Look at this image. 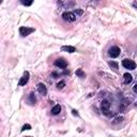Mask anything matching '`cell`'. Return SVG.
<instances>
[{"mask_svg":"<svg viewBox=\"0 0 137 137\" xmlns=\"http://www.w3.org/2000/svg\"><path fill=\"white\" fill-rule=\"evenodd\" d=\"M122 66L127 70H135L136 69V63L133 60H130V59H124L122 61Z\"/></svg>","mask_w":137,"mask_h":137,"instance_id":"1","label":"cell"},{"mask_svg":"<svg viewBox=\"0 0 137 137\" xmlns=\"http://www.w3.org/2000/svg\"><path fill=\"white\" fill-rule=\"evenodd\" d=\"M121 53V49L118 46H112L111 48H109L108 50V55H109L111 58H117V57L120 55Z\"/></svg>","mask_w":137,"mask_h":137,"instance_id":"2","label":"cell"},{"mask_svg":"<svg viewBox=\"0 0 137 137\" xmlns=\"http://www.w3.org/2000/svg\"><path fill=\"white\" fill-rule=\"evenodd\" d=\"M109 107H110V103L108 102L107 100L102 101V104H101V109H102L104 115H109Z\"/></svg>","mask_w":137,"mask_h":137,"instance_id":"3","label":"cell"},{"mask_svg":"<svg viewBox=\"0 0 137 137\" xmlns=\"http://www.w3.org/2000/svg\"><path fill=\"white\" fill-rule=\"evenodd\" d=\"M62 18L67 21H74L76 19V16L73 12H64L62 14Z\"/></svg>","mask_w":137,"mask_h":137,"instance_id":"4","label":"cell"},{"mask_svg":"<svg viewBox=\"0 0 137 137\" xmlns=\"http://www.w3.org/2000/svg\"><path fill=\"white\" fill-rule=\"evenodd\" d=\"M33 31H34L33 28H28V27H20L19 28V33L23 35V37H27V35H29Z\"/></svg>","mask_w":137,"mask_h":137,"instance_id":"5","label":"cell"},{"mask_svg":"<svg viewBox=\"0 0 137 137\" xmlns=\"http://www.w3.org/2000/svg\"><path fill=\"white\" fill-rule=\"evenodd\" d=\"M55 66L57 68H60V69H66L68 67V62L64 60L63 58H58L55 61Z\"/></svg>","mask_w":137,"mask_h":137,"instance_id":"6","label":"cell"},{"mask_svg":"<svg viewBox=\"0 0 137 137\" xmlns=\"http://www.w3.org/2000/svg\"><path fill=\"white\" fill-rule=\"evenodd\" d=\"M29 77H30L29 72H25L24 75H23V77L20 78V80H19V83H18V86H25V85L28 83V80H29Z\"/></svg>","mask_w":137,"mask_h":137,"instance_id":"7","label":"cell"},{"mask_svg":"<svg viewBox=\"0 0 137 137\" xmlns=\"http://www.w3.org/2000/svg\"><path fill=\"white\" fill-rule=\"evenodd\" d=\"M38 91H39L40 94H42V95H46L47 94V88H46V86L44 84H42V83H40L38 85Z\"/></svg>","mask_w":137,"mask_h":137,"instance_id":"8","label":"cell"},{"mask_svg":"<svg viewBox=\"0 0 137 137\" xmlns=\"http://www.w3.org/2000/svg\"><path fill=\"white\" fill-rule=\"evenodd\" d=\"M61 50H62V52H67V53L72 54V53L76 52V48L74 46H62L61 47Z\"/></svg>","mask_w":137,"mask_h":137,"instance_id":"9","label":"cell"},{"mask_svg":"<svg viewBox=\"0 0 137 137\" xmlns=\"http://www.w3.org/2000/svg\"><path fill=\"white\" fill-rule=\"evenodd\" d=\"M123 77H124V84H126V85L131 84L132 80H133V76H132L131 74H128V73H125V74L123 75Z\"/></svg>","mask_w":137,"mask_h":137,"instance_id":"10","label":"cell"},{"mask_svg":"<svg viewBox=\"0 0 137 137\" xmlns=\"http://www.w3.org/2000/svg\"><path fill=\"white\" fill-rule=\"evenodd\" d=\"M60 111H61V106L60 105H55L52 108V114L53 115H58V114H60Z\"/></svg>","mask_w":137,"mask_h":137,"instance_id":"11","label":"cell"},{"mask_svg":"<svg viewBox=\"0 0 137 137\" xmlns=\"http://www.w3.org/2000/svg\"><path fill=\"white\" fill-rule=\"evenodd\" d=\"M76 75H77L78 77H80V78H84V77H86L85 72H84L82 69H78V70L76 71Z\"/></svg>","mask_w":137,"mask_h":137,"instance_id":"12","label":"cell"},{"mask_svg":"<svg viewBox=\"0 0 137 137\" xmlns=\"http://www.w3.org/2000/svg\"><path fill=\"white\" fill-rule=\"evenodd\" d=\"M29 99H30V102L31 103H35V102H37V98H35L33 92H31L30 94H29Z\"/></svg>","mask_w":137,"mask_h":137,"instance_id":"13","label":"cell"},{"mask_svg":"<svg viewBox=\"0 0 137 137\" xmlns=\"http://www.w3.org/2000/svg\"><path fill=\"white\" fill-rule=\"evenodd\" d=\"M108 64H109V67L114 68L115 70H117V69H118V63H117V62H115V61H110V62H108Z\"/></svg>","mask_w":137,"mask_h":137,"instance_id":"14","label":"cell"},{"mask_svg":"<svg viewBox=\"0 0 137 137\" xmlns=\"http://www.w3.org/2000/svg\"><path fill=\"white\" fill-rule=\"evenodd\" d=\"M64 85H66V83H64V82H60V83L57 84V88H58V89H62L64 87Z\"/></svg>","mask_w":137,"mask_h":137,"instance_id":"15","label":"cell"},{"mask_svg":"<svg viewBox=\"0 0 137 137\" xmlns=\"http://www.w3.org/2000/svg\"><path fill=\"white\" fill-rule=\"evenodd\" d=\"M25 130H31V125L30 124H25L21 128V131H25Z\"/></svg>","mask_w":137,"mask_h":137,"instance_id":"16","label":"cell"},{"mask_svg":"<svg viewBox=\"0 0 137 137\" xmlns=\"http://www.w3.org/2000/svg\"><path fill=\"white\" fill-rule=\"evenodd\" d=\"M21 3H23L24 5H28V6H29V5L32 4V1H21Z\"/></svg>","mask_w":137,"mask_h":137,"instance_id":"17","label":"cell"},{"mask_svg":"<svg viewBox=\"0 0 137 137\" xmlns=\"http://www.w3.org/2000/svg\"><path fill=\"white\" fill-rule=\"evenodd\" d=\"M53 76H54V78H57V76H58V74H57L56 72H54V73H53Z\"/></svg>","mask_w":137,"mask_h":137,"instance_id":"18","label":"cell"},{"mask_svg":"<svg viewBox=\"0 0 137 137\" xmlns=\"http://www.w3.org/2000/svg\"><path fill=\"white\" fill-rule=\"evenodd\" d=\"M136 86H137V85H135V86H134V87H133V91H134L135 93H136Z\"/></svg>","mask_w":137,"mask_h":137,"instance_id":"19","label":"cell"},{"mask_svg":"<svg viewBox=\"0 0 137 137\" xmlns=\"http://www.w3.org/2000/svg\"><path fill=\"white\" fill-rule=\"evenodd\" d=\"M72 111H73V115H75V116H76V115H78V114L76 112V110H72Z\"/></svg>","mask_w":137,"mask_h":137,"instance_id":"20","label":"cell"}]
</instances>
